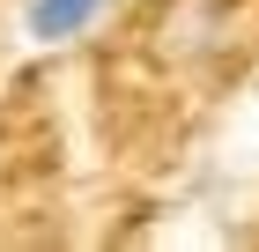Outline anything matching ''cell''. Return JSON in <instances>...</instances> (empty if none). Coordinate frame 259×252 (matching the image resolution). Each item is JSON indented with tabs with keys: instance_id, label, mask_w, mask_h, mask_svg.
Wrapping results in <instances>:
<instances>
[{
	"instance_id": "1",
	"label": "cell",
	"mask_w": 259,
	"mask_h": 252,
	"mask_svg": "<svg viewBox=\"0 0 259 252\" xmlns=\"http://www.w3.org/2000/svg\"><path fill=\"white\" fill-rule=\"evenodd\" d=\"M111 15V0H30L22 8V38L30 45H81Z\"/></svg>"
}]
</instances>
